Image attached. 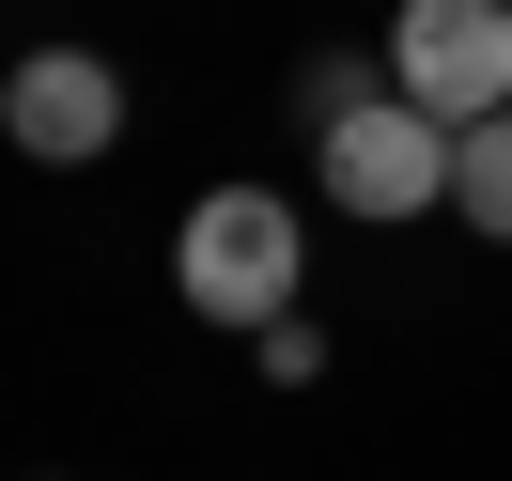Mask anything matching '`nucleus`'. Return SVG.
<instances>
[{"mask_svg":"<svg viewBox=\"0 0 512 481\" xmlns=\"http://www.w3.org/2000/svg\"><path fill=\"white\" fill-rule=\"evenodd\" d=\"M295 202L280 187H202L187 233H171V295L202 326H295Z\"/></svg>","mask_w":512,"mask_h":481,"instance_id":"f257e3e1","label":"nucleus"},{"mask_svg":"<svg viewBox=\"0 0 512 481\" xmlns=\"http://www.w3.org/2000/svg\"><path fill=\"white\" fill-rule=\"evenodd\" d=\"M0 125H16V156L78 171V156H109V140H125V78H109L94 47H32V63L0 78Z\"/></svg>","mask_w":512,"mask_h":481,"instance_id":"20e7f679","label":"nucleus"},{"mask_svg":"<svg viewBox=\"0 0 512 481\" xmlns=\"http://www.w3.org/2000/svg\"><path fill=\"white\" fill-rule=\"evenodd\" d=\"M388 94H419L435 125L512 109V0H404L388 16Z\"/></svg>","mask_w":512,"mask_h":481,"instance_id":"7ed1b4c3","label":"nucleus"},{"mask_svg":"<svg viewBox=\"0 0 512 481\" xmlns=\"http://www.w3.org/2000/svg\"><path fill=\"white\" fill-rule=\"evenodd\" d=\"M466 125H435L419 94H326V202L342 218H435Z\"/></svg>","mask_w":512,"mask_h":481,"instance_id":"f03ea898","label":"nucleus"},{"mask_svg":"<svg viewBox=\"0 0 512 481\" xmlns=\"http://www.w3.org/2000/svg\"><path fill=\"white\" fill-rule=\"evenodd\" d=\"M450 202H466V233H497V249H512V109H481V125H466Z\"/></svg>","mask_w":512,"mask_h":481,"instance_id":"39448f33","label":"nucleus"}]
</instances>
